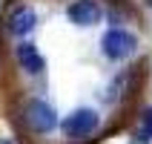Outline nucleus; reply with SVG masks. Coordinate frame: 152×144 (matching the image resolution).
Listing matches in <instances>:
<instances>
[{"instance_id": "nucleus-1", "label": "nucleus", "mask_w": 152, "mask_h": 144, "mask_svg": "<svg viewBox=\"0 0 152 144\" xmlns=\"http://www.w3.org/2000/svg\"><path fill=\"white\" fill-rule=\"evenodd\" d=\"M101 52L109 61H126L138 52V35H132L124 26H112L101 38Z\"/></svg>"}, {"instance_id": "nucleus-2", "label": "nucleus", "mask_w": 152, "mask_h": 144, "mask_svg": "<svg viewBox=\"0 0 152 144\" xmlns=\"http://www.w3.org/2000/svg\"><path fill=\"white\" fill-rule=\"evenodd\" d=\"M23 118H26V124H29L37 136H46V133H52V130H58V124H60L58 110H55L49 101H43V98H29V101H26Z\"/></svg>"}, {"instance_id": "nucleus-3", "label": "nucleus", "mask_w": 152, "mask_h": 144, "mask_svg": "<svg viewBox=\"0 0 152 144\" xmlns=\"http://www.w3.org/2000/svg\"><path fill=\"white\" fill-rule=\"evenodd\" d=\"M98 124H101V112L98 110H92V107H77V110H72L66 118L60 121L58 127L63 130L66 138H86V136H92L95 130H98Z\"/></svg>"}, {"instance_id": "nucleus-4", "label": "nucleus", "mask_w": 152, "mask_h": 144, "mask_svg": "<svg viewBox=\"0 0 152 144\" xmlns=\"http://www.w3.org/2000/svg\"><path fill=\"white\" fill-rule=\"evenodd\" d=\"M6 29L9 35H15V38H29V35L37 29V12H34L32 3H17V6L9 9L6 15Z\"/></svg>"}, {"instance_id": "nucleus-5", "label": "nucleus", "mask_w": 152, "mask_h": 144, "mask_svg": "<svg viewBox=\"0 0 152 144\" xmlns=\"http://www.w3.org/2000/svg\"><path fill=\"white\" fill-rule=\"evenodd\" d=\"M66 17L80 29H89V26H98L103 20V6L98 0H75L66 6Z\"/></svg>"}, {"instance_id": "nucleus-6", "label": "nucleus", "mask_w": 152, "mask_h": 144, "mask_svg": "<svg viewBox=\"0 0 152 144\" xmlns=\"http://www.w3.org/2000/svg\"><path fill=\"white\" fill-rule=\"evenodd\" d=\"M15 58H17V64H20V69H23L26 75H40L43 69H46V58L29 41H20V46H15Z\"/></svg>"}, {"instance_id": "nucleus-7", "label": "nucleus", "mask_w": 152, "mask_h": 144, "mask_svg": "<svg viewBox=\"0 0 152 144\" xmlns=\"http://www.w3.org/2000/svg\"><path fill=\"white\" fill-rule=\"evenodd\" d=\"M141 121H144V130L152 136V107H146L144 110V115H141Z\"/></svg>"}, {"instance_id": "nucleus-8", "label": "nucleus", "mask_w": 152, "mask_h": 144, "mask_svg": "<svg viewBox=\"0 0 152 144\" xmlns=\"http://www.w3.org/2000/svg\"><path fill=\"white\" fill-rule=\"evenodd\" d=\"M0 144H12V141H9V138H0Z\"/></svg>"}]
</instances>
